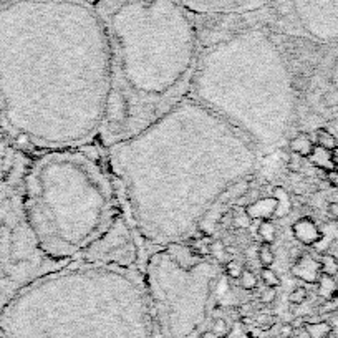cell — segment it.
Wrapping results in <instances>:
<instances>
[{"instance_id": "obj_25", "label": "cell", "mask_w": 338, "mask_h": 338, "mask_svg": "<svg viewBox=\"0 0 338 338\" xmlns=\"http://www.w3.org/2000/svg\"><path fill=\"white\" fill-rule=\"evenodd\" d=\"M229 332H231L229 323L224 320V318H216V320L211 323V333H212L214 337L224 338V337L229 335Z\"/></svg>"}, {"instance_id": "obj_12", "label": "cell", "mask_w": 338, "mask_h": 338, "mask_svg": "<svg viewBox=\"0 0 338 338\" xmlns=\"http://www.w3.org/2000/svg\"><path fill=\"white\" fill-rule=\"evenodd\" d=\"M292 234L302 245H315L317 242L322 241V231L318 229L315 221L310 217H302L292 224Z\"/></svg>"}, {"instance_id": "obj_20", "label": "cell", "mask_w": 338, "mask_h": 338, "mask_svg": "<svg viewBox=\"0 0 338 338\" xmlns=\"http://www.w3.org/2000/svg\"><path fill=\"white\" fill-rule=\"evenodd\" d=\"M259 237L264 244L270 245L277 241V227H275L274 221H262L259 224Z\"/></svg>"}, {"instance_id": "obj_31", "label": "cell", "mask_w": 338, "mask_h": 338, "mask_svg": "<svg viewBox=\"0 0 338 338\" xmlns=\"http://www.w3.org/2000/svg\"><path fill=\"white\" fill-rule=\"evenodd\" d=\"M327 211H328V216L337 221L338 219V202H330L327 207Z\"/></svg>"}, {"instance_id": "obj_29", "label": "cell", "mask_w": 338, "mask_h": 338, "mask_svg": "<svg viewBox=\"0 0 338 338\" xmlns=\"http://www.w3.org/2000/svg\"><path fill=\"white\" fill-rule=\"evenodd\" d=\"M293 332H295V328L292 327V323H284L279 330V337L280 338H290L293 335Z\"/></svg>"}, {"instance_id": "obj_21", "label": "cell", "mask_w": 338, "mask_h": 338, "mask_svg": "<svg viewBox=\"0 0 338 338\" xmlns=\"http://www.w3.org/2000/svg\"><path fill=\"white\" fill-rule=\"evenodd\" d=\"M320 270L322 274L325 275H330V277H335V275H338V259L333 254H323L320 257Z\"/></svg>"}, {"instance_id": "obj_22", "label": "cell", "mask_w": 338, "mask_h": 338, "mask_svg": "<svg viewBox=\"0 0 338 338\" xmlns=\"http://www.w3.org/2000/svg\"><path fill=\"white\" fill-rule=\"evenodd\" d=\"M257 257H259L260 267H272L275 264V252L272 250V245L270 244H264L262 242L259 247V252H257Z\"/></svg>"}, {"instance_id": "obj_16", "label": "cell", "mask_w": 338, "mask_h": 338, "mask_svg": "<svg viewBox=\"0 0 338 338\" xmlns=\"http://www.w3.org/2000/svg\"><path fill=\"white\" fill-rule=\"evenodd\" d=\"M317 287H318V295H320L323 300H335V293L338 290L335 277L322 274L317 282Z\"/></svg>"}, {"instance_id": "obj_26", "label": "cell", "mask_w": 338, "mask_h": 338, "mask_svg": "<svg viewBox=\"0 0 338 338\" xmlns=\"http://www.w3.org/2000/svg\"><path fill=\"white\" fill-rule=\"evenodd\" d=\"M224 272H226V275H229L231 279H239L241 274L244 272V265L239 260L229 259L226 262V265H224Z\"/></svg>"}, {"instance_id": "obj_32", "label": "cell", "mask_w": 338, "mask_h": 338, "mask_svg": "<svg viewBox=\"0 0 338 338\" xmlns=\"http://www.w3.org/2000/svg\"><path fill=\"white\" fill-rule=\"evenodd\" d=\"M330 154H332V166H333V169L338 171V146L335 147V149L330 151Z\"/></svg>"}, {"instance_id": "obj_6", "label": "cell", "mask_w": 338, "mask_h": 338, "mask_svg": "<svg viewBox=\"0 0 338 338\" xmlns=\"http://www.w3.org/2000/svg\"><path fill=\"white\" fill-rule=\"evenodd\" d=\"M20 191L42 249L55 260L73 262L123 212L109 171L85 147L44 151Z\"/></svg>"}, {"instance_id": "obj_10", "label": "cell", "mask_w": 338, "mask_h": 338, "mask_svg": "<svg viewBox=\"0 0 338 338\" xmlns=\"http://www.w3.org/2000/svg\"><path fill=\"white\" fill-rule=\"evenodd\" d=\"M323 5L338 8V0H289L287 5L272 2L257 12L245 13V22L249 28L260 27L279 35L295 37L298 28Z\"/></svg>"}, {"instance_id": "obj_33", "label": "cell", "mask_w": 338, "mask_h": 338, "mask_svg": "<svg viewBox=\"0 0 338 338\" xmlns=\"http://www.w3.org/2000/svg\"><path fill=\"white\" fill-rule=\"evenodd\" d=\"M300 325H303V320H300V318H297L295 322H292V327H293V328H297V327H300Z\"/></svg>"}, {"instance_id": "obj_24", "label": "cell", "mask_w": 338, "mask_h": 338, "mask_svg": "<svg viewBox=\"0 0 338 338\" xmlns=\"http://www.w3.org/2000/svg\"><path fill=\"white\" fill-rule=\"evenodd\" d=\"M237 280H239L241 289L250 290V292H252V290H255L257 285H259V279H257V275L249 269H244V272L241 274V277Z\"/></svg>"}, {"instance_id": "obj_34", "label": "cell", "mask_w": 338, "mask_h": 338, "mask_svg": "<svg viewBox=\"0 0 338 338\" xmlns=\"http://www.w3.org/2000/svg\"><path fill=\"white\" fill-rule=\"evenodd\" d=\"M335 300H338V290H337V293H335Z\"/></svg>"}, {"instance_id": "obj_5", "label": "cell", "mask_w": 338, "mask_h": 338, "mask_svg": "<svg viewBox=\"0 0 338 338\" xmlns=\"http://www.w3.org/2000/svg\"><path fill=\"white\" fill-rule=\"evenodd\" d=\"M295 90L277 35L255 27L201 47L188 97L239 131L262 156L289 138Z\"/></svg>"}, {"instance_id": "obj_1", "label": "cell", "mask_w": 338, "mask_h": 338, "mask_svg": "<svg viewBox=\"0 0 338 338\" xmlns=\"http://www.w3.org/2000/svg\"><path fill=\"white\" fill-rule=\"evenodd\" d=\"M109 92V45L97 8L77 0H20L0 10V106L42 151L98 138Z\"/></svg>"}, {"instance_id": "obj_13", "label": "cell", "mask_w": 338, "mask_h": 338, "mask_svg": "<svg viewBox=\"0 0 338 338\" xmlns=\"http://www.w3.org/2000/svg\"><path fill=\"white\" fill-rule=\"evenodd\" d=\"M279 207V201L275 196H267V197H260L249 204L244 211L249 216L250 221H255V219H260V221H274L275 212H277Z\"/></svg>"}, {"instance_id": "obj_35", "label": "cell", "mask_w": 338, "mask_h": 338, "mask_svg": "<svg viewBox=\"0 0 338 338\" xmlns=\"http://www.w3.org/2000/svg\"><path fill=\"white\" fill-rule=\"evenodd\" d=\"M337 224H338V219H337Z\"/></svg>"}, {"instance_id": "obj_27", "label": "cell", "mask_w": 338, "mask_h": 338, "mask_svg": "<svg viewBox=\"0 0 338 338\" xmlns=\"http://www.w3.org/2000/svg\"><path fill=\"white\" fill-rule=\"evenodd\" d=\"M308 292L305 287H295L292 292L289 293V302L293 303V305H302L303 302L307 300Z\"/></svg>"}, {"instance_id": "obj_7", "label": "cell", "mask_w": 338, "mask_h": 338, "mask_svg": "<svg viewBox=\"0 0 338 338\" xmlns=\"http://www.w3.org/2000/svg\"><path fill=\"white\" fill-rule=\"evenodd\" d=\"M222 265L204 257L184 269L159 247L146 260L145 287L151 312L164 338H197L211 318Z\"/></svg>"}, {"instance_id": "obj_11", "label": "cell", "mask_w": 338, "mask_h": 338, "mask_svg": "<svg viewBox=\"0 0 338 338\" xmlns=\"http://www.w3.org/2000/svg\"><path fill=\"white\" fill-rule=\"evenodd\" d=\"M290 272H292L293 277L303 280L305 284L315 285L318 282V279H320V275H322L320 262L313 259L312 255L302 254L297 260L293 262V265L290 267Z\"/></svg>"}, {"instance_id": "obj_23", "label": "cell", "mask_w": 338, "mask_h": 338, "mask_svg": "<svg viewBox=\"0 0 338 338\" xmlns=\"http://www.w3.org/2000/svg\"><path fill=\"white\" fill-rule=\"evenodd\" d=\"M259 275H260L262 284H264L265 287H270V289L280 287V277L272 267H260Z\"/></svg>"}, {"instance_id": "obj_4", "label": "cell", "mask_w": 338, "mask_h": 338, "mask_svg": "<svg viewBox=\"0 0 338 338\" xmlns=\"http://www.w3.org/2000/svg\"><path fill=\"white\" fill-rule=\"evenodd\" d=\"M154 325L136 269L75 262L0 308L3 338H153Z\"/></svg>"}, {"instance_id": "obj_15", "label": "cell", "mask_w": 338, "mask_h": 338, "mask_svg": "<svg viewBox=\"0 0 338 338\" xmlns=\"http://www.w3.org/2000/svg\"><path fill=\"white\" fill-rule=\"evenodd\" d=\"M307 159H310V163H312L313 166H315V168L322 169V171H330V169H333L330 151H328V149H323V147L317 146V145H315V147H313L312 154L308 156Z\"/></svg>"}, {"instance_id": "obj_28", "label": "cell", "mask_w": 338, "mask_h": 338, "mask_svg": "<svg viewBox=\"0 0 338 338\" xmlns=\"http://www.w3.org/2000/svg\"><path fill=\"white\" fill-rule=\"evenodd\" d=\"M275 298H277V289H264L260 293V302L262 303H272L275 302Z\"/></svg>"}, {"instance_id": "obj_2", "label": "cell", "mask_w": 338, "mask_h": 338, "mask_svg": "<svg viewBox=\"0 0 338 338\" xmlns=\"http://www.w3.org/2000/svg\"><path fill=\"white\" fill-rule=\"evenodd\" d=\"M106 156L125 216L158 249L193 236L227 189L255 174L260 158L249 140L189 97Z\"/></svg>"}, {"instance_id": "obj_9", "label": "cell", "mask_w": 338, "mask_h": 338, "mask_svg": "<svg viewBox=\"0 0 338 338\" xmlns=\"http://www.w3.org/2000/svg\"><path fill=\"white\" fill-rule=\"evenodd\" d=\"M140 257V245L136 242L135 229L121 212L98 239H95L87 249L75 257L73 262L82 265L136 269Z\"/></svg>"}, {"instance_id": "obj_14", "label": "cell", "mask_w": 338, "mask_h": 338, "mask_svg": "<svg viewBox=\"0 0 338 338\" xmlns=\"http://www.w3.org/2000/svg\"><path fill=\"white\" fill-rule=\"evenodd\" d=\"M315 143L312 141V138L307 133H298V135L292 136L289 140V149L292 154H297L300 158H308L312 154Z\"/></svg>"}, {"instance_id": "obj_19", "label": "cell", "mask_w": 338, "mask_h": 338, "mask_svg": "<svg viewBox=\"0 0 338 338\" xmlns=\"http://www.w3.org/2000/svg\"><path fill=\"white\" fill-rule=\"evenodd\" d=\"M315 140H317V143H315L317 146H320V147H323V149H328V151L335 149V147L338 146L337 136L333 135L332 131L325 130V128H320V130H317Z\"/></svg>"}, {"instance_id": "obj_17", "label": "cell", "mask_w": 338, "mask_h": 338, "mask_svg": "<svg viewBox=\"0 0 338 338\" xmlns=\"http://www.w3.org/2000/svg\"><path fill=\"white\" fill-rule=\"evenodd\" d=\"M274 196L277 197V201H279V207H277V212H275L274 219H284L285 216H289L290 211H292V201H290L289 193L285 191L284 188L277 186V188L274 189Z\"/></svg>"}, {"instance_id": "obj_18", "label": "cell", "mask_w": 338, "mask_h": 338, "mask_svg": "<svg viewBox=\"0 0 338 338\" xmlns=\"http://www.w3.org/2000/svg\"><path fill=\"white\" fill-rule=\"evenodd\" d=\"M305 332L310 338H327L332 335L333 328L328 322L317 320V322H308L305 325Z\"/></svg>"}, {"instance_id": "obj_3", "label": "cell", "mask_w": 338, "mask_h": 338, "mask_svg": "<svg viewBox=\"0 0 338 338\" xmlns=\"http://www.w3.org/2000/svg\"><path fill=\"white\" fill-rule=\"evenodd\" d=\"M109 92L97 141L136 136L189 95L199 51L194 15L181 0H101Z\"/></svg>"}, {"instance_id": "obj_30", "label": "cell", "mask_w": 338, "mask_h": 338, "mask_svg": "<svg viewBox=\"0 0 338 338\" xmlns=\"http://www.w3.org/2000/svg\"><path fill=\"white\" fill-rule=\"evenodd\" d=\"M325 179L328 181V184L333 186V188H338V171H335V169L325 171Z\"/></svg>"}, {"instance_id": "obj_8", "label": "cell", "mask_w": 338, "mask_h": 338, "mask_svg": "<svg viewBox=\"0 0 338 338\" xmlns=\"http://www.w3.org/2000/svg\"><path fill=\"white\" fill-rule=\"evenodd\" d=\"M68 264L51 259L42 249L22 191L0 181V308L30 284Z\"/></svg>"}]
</instances>
